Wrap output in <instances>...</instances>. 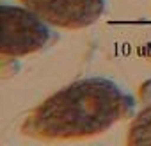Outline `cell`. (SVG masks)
<instances>
[{"mask_svg":"<svg viewBox=\"0 0 151 146\" xmlns=\"http://www.w3.org/2000/svg\"><path fill=\"white\" fill-rule=\"evenodd\" d=\"M135 109L132 95L105 77L77 80L53 93L25 119L22 132L41 141H82L105 134Z\"/></svg>","mask_w":151,"mask_h":146,"instance_id":"cell-1","label":"cell"},{"mask_svg":"<svg viewBox=\"0 0 151 146\" xmlns=\"http://www.w3.org/2000/svg\"><path fill=\"white\" fill-rule=\"evenodd\" d=\"M2 13V45L0 53L7 57H23L34 53L48 45L52 39L50 23L37 16L29 7L7 6L0 7Z\"/></svg>","mask_w":151,"mask_h":146,"instance_id":"cell-2","label":"cell"},{"mask_svg":"<svg viewBox=\"0 0 151 146\" xmlns=\"http://www.w3.org/2000/svg\"><path fill=\"white\" fill-rule=\"evenodd\" d=\"M20 4L53 27L80 30L103 16L107 0H20Z\"/></svg>","mask_w":151,"mask_h":146,"instance_id":"cell-3","label":"cell"},{"mask_svg":"<svg viewBox=\"0 0 151 146\" xmlns=\"http://www.w3.org/2000/svg\"><path fill=\"white\" fill-rule=\"evenodd\" d=\"M126 142L130 146L151 144V103L146 109H142L137 114V118L132 121Z\"/></svg>","mask_w":151,"mask_h":146,"instance_id":"cell-4","label":"cell"},{"mask_svg":"<svg viewBox=\"0 0 151 146\" xmlns=\"http://www.w3.org/2000/svg\"><path fill=\"white\" fill-rule=\"evenodd\" d=\"M139 96H140V100H142V102H147V103H151V80H146V82L140 86Z\"/></svg>","mask_w":151,"mask_h":146,"instance_id":"cell-5","label":"cell"}]
</instances>
